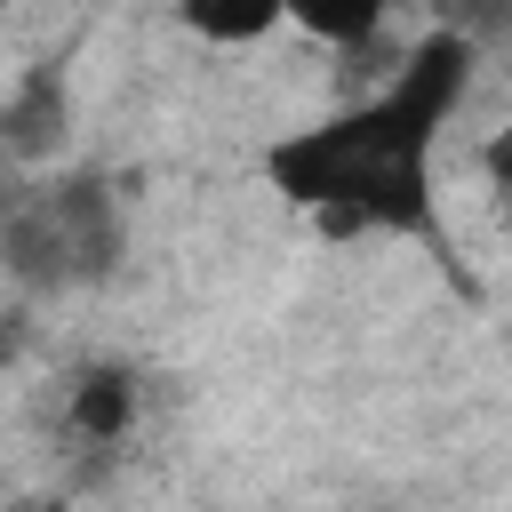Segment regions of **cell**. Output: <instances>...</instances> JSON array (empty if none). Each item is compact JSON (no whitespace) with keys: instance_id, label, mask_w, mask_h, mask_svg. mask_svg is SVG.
<instances>
[{"instance_id":"6da1fadb","label":"cell","mask_w":512,"mask_h":512,"mask_svg":"<svg viewBox=\"0 0 512 512\" xmlns=\"http://www.w3.org/2000/svg\"><path fill=\"white\" fill-rule=\"evenodd\" d=\"M472 56H480L472 32H456V24L424 32L384 88H368L360 104H344L312 128H288L264 152V184L320 224L400 232V240L440 248L432 152H440V128L456 120V104L472 88Z\"/></svg>"},{"instance_id":"7a4b0ae2","label":"cell","mask_w":512,"mask_h":512,"mask_svg":"<svg viewBox=\"0 0 512 512\" xmlns=\"http://www.w3.org/2000/svg\"><path fill=\"white\" fill-rule=\"evenodd\" d=\"M128 256V208L104 168H64L24 192H8L0 216V264L24 296H80L104 288Z\"/></svg>"},{"instance_id":"3957f363","label":"cell","mask_w":512,"mask_h":512,"mask_svg":"<svg viewBox=\"0 0 512 512\" xmlns=\"http://www.w3.org/2000/svg\"><path fill=\"white\" fill-rule=\"evenodd\" d=\"M136 408H144L136 368L88 360V368H72L64 392H56V432H64L72 448H120V440L136 432Z\"/></svg>"},{"instance_id":"277c9868","label":"cell","mask_w":512,"mask_h":512,"mask_svg":"<svg viewBox=\"0 0 512 512\" xmlns=\"http://www.w3.org/2000/svg\"><path fill=\"white\" fill-rule=\"evenodd\" d=\"M0 128H8V160H24V168L48 160V152H64V136H72V88H64V72H24L8 88Z\"/></svg>"},{"instance_id":"5b68a950","label":"cell","mask_w":512,"mask_h":512,"mask_svg":"<svg viewBox=\"0 0 512 512\" xmlns=\"http://www.w3.org/2000/svg\"><path fill=\"white\" fill-rule=\"evenodd\" d=\"M176 24L216 48H248L272 24H296V0H176Z\"/></svg>"},{"instance_id":"8992f818","label":"cell","mask_w":512,"mask_h":512,"mask_svg":"<svg viewBox=\"0 0 512 512\" xmlns=\"http://www.w3.org/2000/svg\"><path fill=\"white\" fill-rule=\"evenodd\" d=\"M392 8H400V0H296V24H304L312 40H328V48H368Z\"/></svg>"},{"instance_id":"52a82bcc","label":"cell","mask_w":512,"mask_h":512,"mask_svg":"<svg viewBox=\"0 0 512 512\" xmlns=\"http://www.w3.org/2000/svg\"><path fill=\"white\" fill-rule=\"evenodd\" d=\"M440 24H456V32H472V40H480V24L512 32V0H440Z\"/></svg>"},{"instance_id":"ba28073f","label":"cell","mask_w":512,"mask_h":512,"mask_svg":"<svg viewBox=\"0 0 512 512\" xmlns=\"http://www.w3.org/2000/svg\"><path fill=\"white\" fill-rule=\"evenodd\" d=\"M480 176H488L496 192H512V112H504V120H496V136L480 144Z\"/></svg>"}]
</instances>
